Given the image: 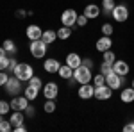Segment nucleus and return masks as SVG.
<instances>
[{
    "label": "nucleus",
    "mask_w": 134,
    "mask_h": 132,
    "mask_svg": "<svg viewBox=\"0 0 134 132\" xmlns=\"http://www.w3.org/2000/svg\"><path fill=\"white\" fill-rule=\"evenodd\" d=\"M102 61H104V62H107V64H113V62L116 61V55H114V52H113V50H105V52H102Z\"/></svg>",
    "instance_id": "obj_27"
},
{
    "label": "nucleus",
    "mask_w": 134,
    "mask_h": 132,
    "mask_svg": "<svg viewBox=\"0 0 134 132\" xmlns=\"http://www.w3.org/2000/svg\"><path fill=\"white\" fill-rule=\"evenodd\" d=\"M47 50H48V45L43 39H34V41H31V45H29V52H31V55L34 59H45Z\"/></svg>",
    "instance_id": "obj_1"
},
{
    "label": "nucleus",
    "mask_w": 134,
    "mask_h": 132,
    "mask_svg": "<svg viewBox=\"0 0 134 132\" xmlns=\"http://www.w3.org/2000/svg\"><path fill=\"white\" fill-rule=\"evenodd\" d=\"M93 95H95V86H93V82L79 84V89H77V96H79V98H82V100H90Z\"/></svg>",
    "instance_id": "obj_9"
},
{
    "label": "nucleus",
    "mask_w": 134,
    "mask_h": 132,
    "mask_svg": "<svg viewBox=\"0 0 134 132\" xmlns=\"http://www.w3.org/2000/svg\"><path fill=\"white\" fill-rule=\"evenodd\" d=\"M16 64H18V61L11 55V57H9V66H7V71H11V73H13V70L16 68Z\"/></svg>",
    "instance_id": "obj_38"
},
{
    "label": "nucleus",
    "mask_w": 134,
    "mask_h": 132,
    "mask_svg": "<svg viewBox=\"0 0 134 132\" xmlns=\"http://www.w3.org/2000/svg\"><path fill=\"white\" fill-rule=\"evenodd\" d=\"M114 0H102V13L105 14V16H109L111 13H113V9H114Z\"/></svg>",
    "instance_id": "obj_24"
},
{
    "label": "nucleus",
    "mask_w": 134,
    "mask_h": 132,
    "mask_svg": "<svg viewBox=\"0 0 134 132\" xmlns=\"http://www.w3.org/2000/svg\"><path fill=\"white\" fill-rule=\"evenodd\" d=\"M93 86H102V84H105V75H102V73H97V75H93Z\"/></svg>",
    "instance_id": "obj_30"
},
{
    "label": "nucleus",
    "mask_w": 134,
    "mask_h": 132,
    "mask_svg": "<svg viewBox=\"0 0 134 132\" xmlns=\"http://www.w3.org/2000/svg\"><path fill=\"white\" fill-rule=\"evenodd\" d=\"M131 86H132V88H134V79H132V81H131Z\"/></svg>",
    "instance_id": "obj_44"
},
{
    "label": "nucleus",
    "mask_w": 134,
    "mask_h": 132,
    "mask_svg": "<svg viewBox=\"0 0 134 132\" xmlns=\"http://www.w3.org/2000/svg\"><path fill=\"white\" fill-rule=\"evenodd\" d=\"M43 96L45 98H52V100H55L57 98V95H59V86H57V82H47V84H43Z\"/></svg>",
    "instance_id": "obj_8"
},
{
    "label": "nucleus",
    "mask_w": 134,
    "mask_h": 132,
    "mask_svg": "<svg viewBox=\"0 0 134 132\" xmlns=\"http://www.w3.org/2000/svg\"><path fill=\"white\" fill-rule=\"evenodd\" d=\"M2 47L5 48V52H7L9 55H14V54H16V50H18V48H16V43H14L13 39H5L4 43H2Z\"/></svg>",
    "instance_id": "obj_25"
},
{
    "label": "nucleus",
    "mask_w": 134,
    "mask_h": 132,
    "mask_svg": "<svg viewBox=\"0 0 134 132\" xmlns=\"http://www.w3.org/2000/svg\"><path fill=\"white\" fill-rule=\"evenodd\" d=\"M27 14H29V13H27V11H23V9H18L16 13H14V16H16V18H25Z\"/></svg>",
    "instance_id": "obj_40"
},
{
    "label": "nucleus",
    "mask_w": 134,
    "mask_h": 132,
    "mask_svg": "<svg viewBox=\"0 0 134 132\" xmlns=\"http://www.w3.org/2000/svg\"><path fill=\"white\" fill-rule=\"evenodd\" d=\"M13 130H14V132H25V130H27V127L21 123V125H16V127H13Z\"/></svg>",
    "instance_id": "obj_42"
},
{
    "label": "nucleus",
    "mask_w": 134,
    "mask_h": 132,
    "mask_svg": "<svg viewBox=\"0 0 134 132\" xmlns=\"http://www.w3.org/2000/svg\"><path fill=\"white\" fill-rule=\"evenodd\" d=\"M111 71H113V64H107V62L102 61V64H100V73L102 75H109Z\"/></svg>",
    "instance_id": "obj_34"
},
{
    "label": "nucleus",
    "mask_w": 134,
    "mask_h": 132,
    "mask_svg": "<svg viewBox=\"0 0 134 132\" xmlns=\"http://www.w3.org/2000/svg\"><path fill=\"white\" fill-rule=\"evenodd\" d=\"M61 68V62L57 61L55 57H48V59H45L43 62V70L47 71V73H57Z\"/></svg>",
    "instance_id": "obj_15"
},
{
    "label": "nucleus",
    "mask_w": 134,
    "mask_h": 132,
    "mask_svg": "<svg viewBox=\"0 0 134 132\" xmlns=\"http://www.w3.org/2000/svg\"><path fill=\"white\" fill-rule=\"evenodd\" d=\"M105 84H107L113 91H116V89H120V88L125 86V77H122V75L111 71L109 75H105Z\"/></svg>",
    "instance_id": "obj_6"
},
{
    "label": "nucleus",
    "mask_w": 134,
    "mask_h": 132,
    "mask_svg": "<svg viewBox=\"0 0 134 132\" xmlns=\"http://www.w3.org/2000/svg\"><path fill=\"white\" fill-rule=\"evenodd\" d=\"M29 84L34 86V88H38V89H43V81L40 77H36V75H32L31 79H29Z\"/></svg>",
    "instance_id": "obj_29"
},
{
    "label": "nucleus",
    "mask_w": 134,
    "mask_h": 132,
    "mask_svg": "<svg viewBox=\"0 0 134 132\" xmlns=\"http://www.w3.org/2000/svg\"><path fill=\"white\" fill-rule=\"evenodd\" d=\"M124 130H125V132H134V122L125 123V125H124Z\"/></svg>",
    "instance_id": "obj_41"
},
{
    "label": "nucleus",
    "mask_w": 134,
    "mask_h": 132,
    "mask_svg": "<svg viewBox=\"0 0 134 132\" xmlns=\"http://www.w3.org/2000/svg\"><path fill=\"white\" fill-rule=\"evenodd\" d=\"M86 25H88V18L84 14H79L77 16V27H86Z\"/></svg>",
    "instance_id": "obj_36"
},
{
    "label": "nucleus",
    "mask_w": 134,
    "mask_h": 132,
    "mask_svg": "<svg viewBox=\"0 0 134 132\" xmlns=\"http://www.w3.org/2000/svg\"><path fill=\"white\" fill-rule=\"evenodd\" d=\"M70 36H72V27L61 25V29H57V39L66 41V39H70Z\"/></svg>",
    "instance_id": "obj_23"
},
{
    "label": "nucleus",
    "mask_w": 134,
    "mask_h": 132,
    "mask_svg": "<svg viewBox=\"0 0 134 132\" xmlns=\"http://www.w3.org/2000/svg\"><path fill=\"white\" fill-rule=\"evenodd\" d=\"M25 112L23 111H13V114H11V118H9V122L13 127H16V125H21V123L25 122Z\"/></svg>",
    "instance_id": "obj_19"
},
{
    "label": "nucleus",
    "mask_w": 134,
    "mask_h": 132,
    "mask_svg": "<svg viewBox=\"0 0 134 132\" xmlns=\"http://www.w3.org/2000/svg\"><path fill=\"white\" fill-rule=\"evenodd\" d=\"M7 66H9V55L5 54V55H0V71L5 70L7 71Z\"/></svg>",
    "instance_id": "obj_33"
},
{
    "label": "nucleus",
    "mask_w": 134,
    "mask_h": 132,
    "mask_svg": "<svg viewBox=\"0 0 134 132\" xmlns=\"http://www.w3.org/2000/svg\"><path fill=\"white\" fill-rule=\"evenodd\" d=\"M40 91H41V89H38V88H34V86L29 84V86L23 89V95L27 96V100H29V102H34L38 96H40Z\"/></svg>",
    "instance_id": "obj_21"
},
{
    "label": "nucleus",
    "mask_w": 134,
    "mask_h": 132,
    "mask_svg": "<svg viewBox=\"0 0 134 132\" xmlns=\"http://www.w3.org/2000/svg\"><path fill=\"white\" fill-rule=\"evenodd\" d=\"M9 111H13V109H11V104H9V102H5V100H0V114L5 116Z\"/></svg>",
    "instance_id": "obj_31"
},
{
    "label": "nucleus",
    "mask_w": 134,
    "mask_h": 132,
    "mask_svg": "<svg viewBox=\"0 0 134 132\" xmlns=\"http://www.w3.org/2000/svg\"><path fill=\"white\" fill-rule=\"evenodd\" d=\"M100 31H102V34H104V36H111V34L114 32V27L111 25V23H107V21H105V23H102Z\"/></svg>",
    "instance_id": "obj_28"
},
{
    "label": "nucleus",
    "mask_w": 134,
    "mask_h": 132,
    "mask_svg": "<svg viewBox=\"0 0 134 132\" xmlns=\"http://www.w3.org/2000/svg\"><path fill=\"white\" fill-rule=\"evenodd\" d=\"M55 107H57L55 100H52V98H45V104H43V111L47 112V114H52V112L55 111Z\"/></svg>",
    "instance_id": "obj_26"
},
{
    "label": "nucleus",
    "mask_w": 134,
    "mask_h": 132,
    "mask_svg": "<svg viewBox=\"0 0 134 132\" xmlns=\"http://www.w3.org/2000/svg\"><path fill=\"white\" fill-rule=\"evenodd\" d=\"M129 7L125 5V4H116L114 5V9L113 13H111V16H113V20L114 21H118V23H124V21L129 20Z\"/></svg>",
    "instance_id": "obj_5"
},
{
    "label": "nucleus",
    "mask_w": 134,
    "mask_h": 132,
    "mask_svg": "<svg viewBox=\"0 0 134 132\" xmlns=\"http://www.w3.org/2000/svg\"><path fill=\"white\" fill-rule=\"evenodd\" d=\"M13 75L18 77L21 82H29V79L34 75V70H32V66L29 62H18L16 68L13 70Z\"/></svg>",
    "instance_id": "obj_2"
},
{
    "label": "nucleus",
    "mask_w": 134,
    "mask_h": 132,
    "mask_svg": "<svg viewBox=\"0 0 134 132\" xmlns=\"http://www.w3.org/2000/svg\"><path fill=\"white\" fill-rule=\"evenodd\" d=\"M9 104H11V109L13 111H25L27 105H29V100H27L25 95H18V96H13Z\"/></svg>",
    "instance_id": "obj_11"
},
{
    "label": "nucleus",
    "mask_w": 134,
    "mask_h": 132,
    "mask_svg": "<svg viewBox=\"0 0 134 132\" xmlns=\"http://www.w3.org/2000/svg\"><path fill=\"white\" fill-rule=\"evenodd\" d=\"M97 100H109L113 96V89L107 86V84H102V86H95V95H93Z\"/></svg>",
    "instance_id": "obj_10"
},
{
    "label": "nucleus",
    "mask_w": 134,
    "mask_h": 132,
    "mask_svg": "<svg viewBox=\"0 0 134 132\" xmlns=\"http://www.w3.org/2000/svg\"><path fill=\"white\" fill-rule=\"evenodd\" d=\"M4 88H5V93L9 95L11 98H13V96H18V95L23 91V88H21V81L18 79V77H14V75L9 77V81L5 82Z\"/></svg>",
    "instance_id": "obj_4"
},
{
    "label": "nucleus",
    "mask_w": 134,
    "mask_h": 132,
    "mask_svg": "<svg viewBox=\"0 0 134 132\" xmlns=\"http://www.w3.org/2000/svg\"><path fill=\"white\" fill-rule=\"evenodd\" d=\"M23 112H25L27 118H34V116H36V107H34V105H27V109Z\"/></svg>",
    "instance_id": "obj_35"
},
{
    "label": "nucleus",
    "mask_w": 134,
    "mask_h": 132,
    "mask_svg": "<svg viewBox=\"0 0 134 132\" xmlns=\"http://www.w3.org/2000/svg\"><path fill=\"white\" fill-rule=\"evenodd\" d=\"M9 130H13V125H11V122L9 120H2L0 122V132H9Z\"/></svg>",
    "instance_id": "obj_32"
},
{
    "label": "nucleus",
    "mask_w": 134,
    "mask_h": 132,
    "mask_svg": "<svg viewBox=\"0 0 134 132\" xmlns=\"http://www.w3.org/2000/svg\"><path fill=\"white\" fill-rule=\"evenodd\" d=\"M41 39L45 41L47 45H52L54 41L57 39V31H52V29H47V31H43Z\"/></svg>",
    "instance_id": "obj_22"
},
{
    "label": "nucleus",
    "mask_w": 134,
    "mask_h": 132,
    "mask_svg": "<svg viewBox=\"0 0 134 132\" xmlns=\"http://www.w3.org/2000/svg\"><path fill=\"white\" fill-rule=\"evenodd\" d=\"M2 120H4V114H0V122H2Z\"/></svg>",
    "instance_id": "obj_45"
},
{
    "label": "nucleus",
    "mask_w": 134,
    "mask_h": 132,
    "mask_svg": "<svg viewBox=\"0 0 134 132\" xmlns=\"http://www.w3.org/2000/svg\"><path fill=\"white\" fill-rule=\"evenodd\" d=\"M120 100L124 102V104H132L134 102V88H122V91H120Z\"/></svg>",
    "instance_id": "obj_18"
},
{
    "label": "nucleus",
    "mask_w": 134,
    "mask_h": 132,
    "mask_svg": "<svg viewBox=\"0 0 134 132\" xmlns=\"http://www.w3.org/2000/svg\"><path fill=\"white\" fill-rule=\"evenodd\" d=\"M73 79L77 81V84H88V82L93 81V73H91V68H88V66H77L75 70H73Z\"/></svg>",
    "instance_id": "obj_3"
},
{
    "label": "nucleus",
    "mask_w": 134,
    "mask_h": 132,
    "mask_svg": "<svg viewBox=\"0 0 134 132\" xmlns=\"http://www.w3.org/2000/svg\"><path fill=\"white\" fill-rule=\"evenodd\" d=\"M41 34H43V29L40 27V25H36V23H31V25H27V29H25V36L29 38V41L41 39Z\"/></svg>",
    "instance_id": "obj_13"
},
{
    "label": "nucleus",
    "mask_w": 134,
    "mask_h": 132,
    "mask_svg": "<svg viewBox=\"0 0 134 132\" xmlns=\"http://www.w3.org/2000/svg\"><path fill=\"white\" fill-rule=\"evenodd\" d=\"M82 64L88 66V68H91V70H93V66H95L93 64V59H90V57H82Z\"/></svg>",
    "instance_id": "obj_39"
},
{
    "label": "nucleus",
    "mask_w": 134,
    "mask_h": 132,
    "mask_svg": "<svg viewBox=\"0 0 134 132\" xmlns=\"http://www.w3.org/2000/svg\"><path fill=\"white\" fill-rule=\"evenodd\" d=\"M95 48L100 52H105V50H111L113 48V39H111V36H102V38H98L97 43H95Z\"/></svg>",
    "instance_id": "obj_14"
},
{
    "label": "nucleus",
    "mask_w": 134,
    "mask_h": 132,
    "mask_svg": "<svg viewBox=\"0 0 134 132\" xmlns=\"http://www.w3.org/2000/svg\"><path fill=\"white\" fill-rule=\"evenodd\" d=\"M82 14L88 18V20H95V18H98V16L102 14V7L91 2V4L84 5V13H82Z\"/></svg>",
    "instance_id": "obj_12"
},
{
    "label": "nucleus",
    "mask_w": 134,
    "mask_h": 132,
    "mask_svg": "<svg viewBox=\"0 0 134 132\" xmlns=\"http://www.w3.org/2000/svg\"><path fill=\"white\" fill-rule=\"evenodd\" d=\"M64 62H66L70 68H73V70H75L77 66H81V64H82V57H81L77 52H70V54L66 55V61H64Z\"/></svg>",
    "instance_id": "obj_17"
},
{
    "label": "nucleus",
    "mask_w": 134,
    "mask_h": 132,
    "mask_svg": "<svg viewBox=\"0 0 134 132\" xmlns=\"http://www.w3.org/2000/svg\"><path fill=\"white\" fill-rule=\"evenodd\" d=\"M9 81V75H7V71L5 70H2L0 71V88H2V86H5V82Z\"/></svg>",
    "instance_id": "obj_37"
},
{
    "label": "nucleus",
    "mask_w": 134,
    "mask_h": 132,
    "mask_svg": "<svg viewBox=\"0 0 134 132\" xmlns=\"http://www.w3.org/2000/svg\"><path fill=\"white\" fill-rule=\"evenodd\" d=\"M77 11L72 9V7H68V9H64L61 13V25L64 27H73V25H77Z\"/></svg>",
    "instance_id": "obj_7"
},
{
    "label": "nucleus",
    "mask_w": 134,
    "mask_h": 132,
    "mask_svg": "<svg viewBox=\"0 0 134 132\" xmlns=\"http://www.w3.org/2000/svg\"><path fill=\"white\" fill-rule=\"evenodd\" d=\"M5 54H7V52H5V48H4V47H0V55H5Z\"/></svg>",
    "instance_id": "obj_43"
},
{
    "label": "nucleus",
    "mask_w": 134,
    "mask_h": 132,
    "mask_svg": "<svg viewBox=\"0 0 134 132\" xmlns=\"http://www.w3.org/2000/svg\"><path fill=\"white\" fill-rule=\"evenodd\" d=\"M57 75L61 77L63 81H70L73 77V68H70L66 62L64 64H61V68H59V71H57Z\"/></svg>",
    "instance_id": "obj_20"
},
{
    "label": "nucleus",
    "mask_w": 134,
    "mask_h": 132,
    "mask_svg": "<svg viewBox=\"0 0 134 132\" xmlns=\"http://www.w3.org/2000/svg\"><path fill=\"white\" fill-rule=\"evenodd\" d=\"M113 71L118 73V75H122V77H125V75L131 71V66H129V62L122 61V59H116V61L113 62Z\"/></svg>",
    "instance_id": "obj_16"
}]
</instances>
